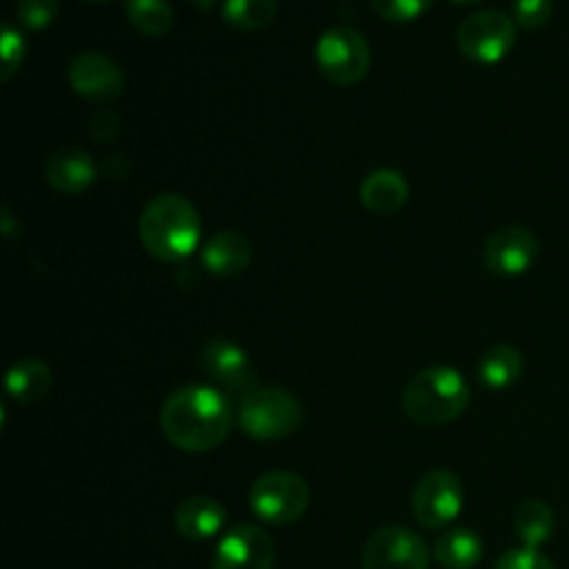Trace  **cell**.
<instances>
[{"mask_svg":"<svg viewBox=\"0 0 569 569\" xmlns=\"http://www.w3.org/2000/svg\"><path fill=\"white\" fill-rule=\"evenodd\" d=\"M233 428V411L226 395L206 383L181 387L161 406V431L167 442L187 453L220 448Z\"/></svg>","mask_w":569,"mask_h":569,"instance_id":"obj_1","label":"cell"},{"mask_svg":"<svg viewBox=\"0 0 569 569\" xmlns=\"http://www.w3.org/2000/svg\"><path fill=\"white\" fill-rule=\"evenodd\" d=\"M139 237L153 259L178 264L189 259L200 242V214L183 194H159L139 217Z\"/></svg>","mask_w":569,"mask_h":569,"instance_id":"obj_2","label":"cell"},{"mask_svg":"<svg viewBox=\"0 0 569 569\" xmlns=\"http://www.w3.org/2000/svg\"><path fill=\"white\" fill-rule=\"evenodd\" d=\"M470 406V387L453 367H428L403 389V411L420 426H448Z\"/></svg>","mask_w":569,"mask_h":569,"instance_id":"obj_3","label":"cell"},{"mask_svg":"<svg viewBox=\"0 0 569 569\" xmlns=\"http://www.w3.org/2000/svg\"><path fill=\"white\" fill-rule=\"evenodd\" d=\"M237 420L250 439L276 442V439L298 431V426L303 422V409L287 389L256 387L253 392L242 395Z\"/></svg>","mask_w":569,"mask_h":569,"instance_id":"obj_4","label":"cell"},{"mask_svg":"<svg viewBox=\"0 0 569 569\" xmlns=\"http://www.w3.org/2000/svg\"><path fill=\"white\" fill-rule=\"evenodd\" d=\"M317 67L337 87H353L370 72V42L356 28L333 26L322 31L315 48Z\"/></svg>","mask_w":569,"mask_h":569,"instance_id":"obj_5","label":"cell"},{"mask_svg":"<svg viewBox=\"0 0 569 569\" xmlns=\"http://www.w3.org/2000/svg\"><path fill=\"white\" fill-rule=\"evenodd\" d=\"M309 483L295 472H264L250 487V509L270 526H289V522L300 520L309 509Z\"/></svg>","mask_w":569,"mask_h":569,"instance_id":"obj_6","label":"cell"},{"mask_svg":"<svg viewBox=\"0 0 569 569\" xmlns=\"http://www.w3.org/2000/svg\"><path fill=\"white\" fill-rule=\"evenodd\" d=\"M517 42V22L506 11H476L467 20H461L456 31V44L461 56L478 64H498L509 56Z\"/></svg>","mask_w":569,"mask_h":569,"instance_id":"obj_7","label":"cell"},{"mask_svg":"<svg viewBox=\"0 0 569 569\" xmlns=\"http://www.w3.org/2000/svg\"><path fill=\"white\" fill-rule=\"evenodd\" d=\"M465 506V487L459 476L450 470H431L417 481L415 495H411V511L415 520L428 531L448 528Z\"/></svg>","mask_w":569,"mask_h":569,"instance_id":"obj_8","label":"cell"},{"mask_svg":"<svg viewBox=\"0 0 569 569\" xmlns=\"http://www.w3.org/2000/svg\"><path fill=\"white\" fill-rule=\"evenodd\" d=\"M431 553L422 537L403 526H387L372 533L361 553V569H428Z\"/></svg>","mask_w":569,"mask_h":569,"instance_id":"obj_9","label":"cell"},{"mask_svg":"<svg viewBox=\"0 0 569 569\" xmlns=\"http://www.w3.org/2000/svg\"><path fill=\"white\" fill-rule=\"evenodd\" d=\"M67 81H70L72 92L94 100V103H109V100L120 98L122 87H126V76L117 61L98 50L78 53L67 67Z\"/></svg>","mask_w":569,"mask_h":569,"instance_id":"obj_10","label":"cell"},{"mask_svg":"<svg viewBox=\"0 0 569 569\" xmlns=\"http://www.w3.org/2000/svg\"><path fill=\"white\" fill-rule=\"evenodd\" d=\"M539 256V242L528 228H498L483 244V264L500 278H517L531 270Z\"/></svg>","mask_w":569,"mask_h":569,"instance_id":"obj_11","label":"cell"},{"mask_svg":"<svg viewBox=\"0 0 569 569\" xmlns=\"http://www.w3.org/2000/svg\"><path fill=\"white\" fill-rule=\"evenodd\" d=\"M200 367L217 387L228 392H253L256 372L248 350L239 348L231 339H209L200 350Z\"/></svg>","mask_w":569,"mask_h":569,"instance_id":"obj_12","label":"cell"},{"mask_svg":"<svg viewBox=\"0 0 569 569\" xmlns=\"http://www.w3.org/2000/svg\"><path fill=\"white\" fill-rule=\"evenodd\" d=\"M276 542L259 526H237L220 539L211 569H272Z\"/></svg>","mask_w":569,"mask_h":569,"instance_id":"obj_13","label":"cell"},{"mask_svg":"<svg viewBox=\"0 0 569 569\" xmlns=\"http://www.w3.org/2000/svg\"><path fill=\"white\" fill-rule=\"evenodd\" d=\"M44 178L61 194H81L98 178V164L81 148H59L44 161Z\"/></svg>","mask_w":569,"mask_h":569,"instance_id":"obj_14","label":"cell"},{"mask_svg":"<svg viewBox=\"0 0 569 569\" xmlns=\"http://www.w3.org/2000/svg\"><path fill=\"white\" fill-rule=\"evenodd\" d=\"M253 261V248H250V239L244 233L237 231H220L203 244L200 250V264L206 272H211L214 278H237Z\"/></svg>","mask_w":569,"mask_h":569,"instance_id":"obj_15","label":"cell"},{"mask_svg":"<svg viewBox=\"0 0 569 569\" xmlns=\"http://www.w3.org/2000/svg\"><path fill=\"white\" fill-rule=\"evenodd\" d=\"M228 515L226 506L214 498H206V495H192V498L183 500L176 509V531L181 533L189 542H206V539L217 537L226 526Z\"/></svg>","mask_w":569,"mask_h":569,"instance_id":"obj_16","label":"cell"},{"mask_svg":"<svg viewBox=\"0 0 569 569\" xmlns=\"http://www.w3.org/2000/svg\"><path fill=\"white\" fill-rule=\"evenodd\" d=\"M359 198L367 211H372L378 217H389L406 206V200H409V183H406L403 172L398 170H372L361 181Z\"/></svg>","mask_w":569,"mask_h":569,"instance_id":"obj_17","label":"cell"},{"mask_svg":"<svg viewBox=\"0 0 569 569\" xmlns=\"http://www.w3.org/2000/svg\"><path fill=\"white\" fill-rule=\"evenodd\" d=\"M433 559L445 569H472L483 559V539L472 528H450L433 545Z\"/></svg>","mask_w":569,"mask_h":569,"instance_id":"obj_18","label":"cell"},{"mask_svg":"<svg viewBox=\"0 0 569 569\" xmlns=\"http://www.w3.org/2000/svg\"><path fill=\"white\" fill-rule=\"evenodd\" d=\"M50 387H53L50 367L39 359L17 361L6 376V392L20 403H37V400L48 398Z\"/></svg>","mask_w":569,"mask_h":569,"instance_id":"obj_19","label":"cell"},{"mask_svg":"<svg viewBox=\"0 0 569 569\" xmlns=\"http://www.w3.org/2000/svg\"><path fill=\"white\" fill-rule=\"evenodd\" d=\"M515 533L520 537L522 548L539 550L556 531V515L545 500H526L515 511Z\"/></svg>","mask_w":569,"mask_h":569,"instance_id":"obj_20","label":"cell"},{"mask_svg":"<svg viewBox=\"0 0 569 569\" xmlns=\"http://www.w3.org/2000/svg\"><path fill=\"white\" fill-rule=\"evenodd\" d=\"M522 353L511 345H495L478 361V376L481 383L489 389H506L511 383H517V378L522 376Z\"/></svg>","mask_w":569,"mask_h":569,"instance_id":"obj_21","label":"cell"},{"mask_svg":"<svg viewBox=\"0 0 569 569\" xmlns=\"http://www.w3.org/2000/svg\"><path fill=\"white\" fill-rule=\"evenodd\" d=\"M126 17L142 37H164L176 22L170 0H126Z\"/></svg>","mask_w":569,"mask_h":569,"instance_id":"obj_22","label":"cell"},{"mask_svg":"<svg viewBox=\"0 0 569 569\" xmlns=\"http://www.w3.org/2000/svg\"><path fill=\"white\" fill-rule=\"evenodd\" d=\"M278 17V0H222V20L237 31H261Z\"/></svg>","mask_w":569,"mask_h":569,"instance_id":"obj_23","label":"cell"},{"mask_svg":"<svg viewBox=\"0 0 569 569\" xmlns=\"http://www.w3.org/2000/svg\"><path fill=\"white\" fill-rule=\"evenodd\" d=\"M0 81H11L26 61V37L11 22H6L0 33Z\"/></svg>","mask_w":569,"mask_h":569,"instance_id":"obj_24","label":"cell"},{"mask_svg":"<svg viewBox=\"0 0 569 569\" xmlns=\"http://www.w3.org/2000/svg\"><path fill=\"white\" fill-rule=\"evenodd\" d=\"M59 0H17L14 14L22 28H28V31H42V28H48L59 17Z\"/></svg>","mask_w":569,"mask_h":569,"instance_id":"obj_25","label":"cell"},{"mask_svg":"<svg viewBox=\"0 0 569 569\" xmlns=\"http://www.w3.org/2000/svg\"><path fill=\"white\" fill-rule=\"evenodd\" d=\"M376 14L387 22H411L426 14L433 0H370Z\"/></svg>","mask_w":569,"mask_h":569,"instance_id":"obj_26","label":"cell"},{"mask_svg":"<svg viewBox=\"0 0 569 569\" xmlns=\"http://www.w3.org/2000/svg\"><path fill=\"white\" fill-rule=\"evenodd\" d=\"M553 9V0H515V22L528 31H537V28L548 26Z\"/></svg>","mask_w":569,"mask_h":569,"instance_id":"obj_27","label":"cell"},{"mask_svg":"<svg viewBox=\"0 0 569 569\" xmlns=\"http://www.w3.org/2000/svg\"><path fill=\"white\" fill-rule=\"evenodd\" d=\"M495 569H556V567L550 565V559H545L539 550L517 548V550H509V553L500 556L498 567Z\"/></svg>","mask_w":569,"mask_h":569,"instance_id":"obj_28","label":"cell"},{"mask_svg":"<svg viewBox=\"0 0 569 569\" xmlns=\"http://www.w3.org/2000/svg\"><path fill=\"white\" fill-rule=\"evenodd\" d=\"M92 131H94V139H98V142H111V139L120 133V117L109 109L98 111V114L92 117Z\"/></svg>","mask_w":569,"mask_h":569,"instance_id":"obj_29","label":"cell"},{"mask_svg":"<svg viewBox=\"0 0 569 569\" xmlns=\"http://www.w3.org/2000/svg\"><path fill=\"white\" fill-rule=\"evenodd\" d=\"M194 6H200V9H211V6L217 3V0H192Z\"/></svg>","mask_w":569,"mask_h":569,"instance_id":"obj_30","label":"cell"},{"mask_svg":"<svg viewBox=\"0 0 569 569\" xmlns=\"http://www.w3.org/2000/svg\"><path fill=\"white\" fill-rule=\"evenodd\" d=\"M453 3H461V6H470V3H481V0H453Z\"/></svg>","mask_w":569,"mask_h":569,"instance_id":"obj_31","label":"cell"},{"mask_svg":"<svg viewBox=\"0 0 569 569\" xmlns=\"http://www.w3.org/2000/svg\"><path fill=\"white\" fill-rule=\"evenodd\" d=\"M94 3H103V0H94Z\"/></svg>","mask_w":569,"mask_h":569,"instance_id":"obj_32","label":"cell"}]
</instances>
